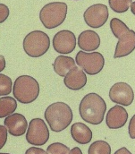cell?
<instances>
[{"label": "cell", "instance_id": "obj_1", "mask_svg": "<svg viewBox=\"0 0 135 154\" xmlns=\"http://www.w3.org/2000/svg\"><path fill=\"white\" fill-rule=\"evenodd\" d=\"M110 29L118 42L115 47L114 57L119 58L130 55L135 49V32L118 18H113L110 21Z\"/></svg>", "mask_w": 135, "mask_h": 154}, {"label": "cell", "instance_id": "obj_2", "mask_svg": "<svg viewBox=\"0 0 135 154\" xmlns=\"http://www.w3.org/2000/svg\"><path fill=\"white\" fill-rule=\"evenodd\" d=\"M106 111L105 100L99 94L93 92L84 96L79 106V112L82 120L95 125L101 124Z\"/></svg>", "mask_w": 135, "mask_h": 154}, {"label": "cell", "instance_id": "obj_3", "mask_svg": "<svg viewBox=\"0 0 135 154\" xmlns=\"http://www.w3.org/2000/svg\"><path fill=\"white\" fill-rule=\"evenodd\" d=\"M45 119L53 132L59 133L66 129L72 121V111L65 102H55L45 111Z\"/></svg>", "mask_w": 135, "mask_h": 154}, {"label": "cell", "instance_id": "obj_4", "mask_svg": "<svg viewBox=\"0 0 135 154\" xmlns=\"http://www.w3.org/2000/svg\"><path fill=\"white\" fill-rule=\"evenodd\" d=\"M13 94L14 99L22 104L32 103L38 97L39 84L33 77L21 75L14 81Z\"/></svg>", "mask_w": 135, "mask_h": 154}, {"label": "cell", "instance_id": "obj_5", "mask_svg": "<svg viewBox=\"0 0 135 154\" xmlns=\"http://www.w3.org/2000/svg\"><path fill=\"white\" fill-rule=\"evenodd\" d=\"M67 15V5L64 2H51L44 5L39 12V20L47 29L60 26Z\"/></svg>", "mask_w": 135, "mask_h": 154}, {"label": "cell", "instance_id": "obj_6", "mask_svg": "<svg viewBox=\"0 0 135 154\" xmlns=\"http://www.w3.org/2000/svg\"><path fill=\"white\" fill-rule=\"evenodd\" d=\"M23 50L31 57L45 55L50 48V38L42 31H33L23 39Z\"/></svg>", "mask_w": 135, "mask_h": 154}, {"label": "cell", "instance_id": "obj_7", "mask_svg": "<svg viewBox=\"0 0 135 154\" xmlns=\"http://www.w3.org/2000/svg\"><path fill=\"white\" fill-rule=\"evenodd\" d=\"M75 62L86 74L95 75L101 72L105 66V58L100 52L79 51L76 55Z\"/></svg>", "mask_w": 135, "mask_h": 154}, {"label": "cell", "instance_id": "obj_8", "mask_svg": "<svg viewBox=\"0 0 135 154\" xmlns=\"http://www.w3.org/2000/svg\"><path fill=\"white\" fill-rule=\"evenodd\" d=\"M49 139V130L41 118H33L31 120L27 134L26 141L35 146L44 145Z\"/></svg>", "mask_w": 135, "mask_h": 154}, {"label": "cell", "instance_id": "obj_9", "mask_svg": "<svg viewBox=\"0 0 135 154\" xmlns=\"http://www.w3.org/2000/svg\"><path fill=\"white\" fill-rule=\"evenodd\" d=\"M108 16V8L104 4H95L91 5L83 14V18L86 24L93 29L102 27L106 23Z\"/></svg>", "mask_w": 135, "mask_h": 154}, {"label": "cell", "instance_id": "obj_10", "mask_svg": "<svg viewBox=\"0 0 135 154\" xmlns=\"http://www.w3.org/2000/svg\"><path fill=\"white\" fill-rule=\"evenodd\" d=\"M110 100L121 106H130L134 100V92L126 82H117L109 91Z\"/></svg>", "mask_w": 135, "mask_h": 154}, {"label": "cell", "instance_id": "obj_11", "mask_svg": "<svg viewBox=\"0 0 135 154\" xmlns=\"http://www.w3.org/2000/svg\"><path fill=\"white\" fill-rule=\"evenodd\" d=\"M54 49L63 55L72 53L76 47V38L72 32L68 30H63L58 32L53 38Z\"/></svg>", "mask_w": 135, "mask_h": 154}, {"label": "cell", "instance_id": "obj_12", "mask_svg": "<svg viewBox=\"0 0 135 154\" xmlns=\"http://www.w3.org/2000/svg\"><path fill=\"white\" fill-rule=\"evenodd\" d=\"M4 125L8 133L15 137L22 136L28 128V122L25 116L19 113H14L5 117Z\"/></svg>", "mask_w": 135, "mask_h": 154}, {"label": "cell", "instance_id": "obj_13", "mask_svg": "<svg viewBox=\"0 0 135 154\" xmlns=\"http://www.w3.org/2000/svg\"><path fill=\"white\" fill-rule=\"evenodd\" d=\"M128 120V113L122 106H115L111 108L106 117V123L110 129H119L123 127Z\"/></svg>", "mask_w": 135, "mask_h": 154}, {"label": "cell", "instance_id": "obj_14", "mask_svg": "<svg viewBox=\"0 0 135 154\" xmlns=\"http://www.w3.org/2000/svg\"><path fill=\"white\" fill-rule=\"evenodd\" d=\"M64 83L72 91H79L87 83V76L85 72L79 66L71 70L64 78Z\"/></svg>", "mask_w": 135, "mask_h": 154}, {"label": "cell", "instance_id": "obj_15", "mask_svg": "<svg viewBox=\"0 0 135 154\" xmlns=\"http://www.w3.org/2000/svg\"><path fill=\"white\" fill-rule=\"evenodd\" d=\"M78 46L82 51L91 52L98 49L100 46V37L91 30L82 32L78 37Z\"/></svg>", "mask_w": 135, "mask_h": 154}, {"label": "cell", "instance_id": "obj_16", "mask_svg": "<svg viewBox=\"0 0 135 154\" xmlns=\"http://www.w3.org/2000/svg\"><path fill=\"white\" fill-rule=\"evenodd\" d=\"M72 139L80 144H87L91 142L92 131L83 123H74L71 127Z\"/></svg>", "mask_w": 135, "mask_h": 154}, {"label": "cell", "instance_id": "obj_17", "mask_svg": "<svg viewBox=\"0 0 135 154\" xmlns=\"http://www.w3.org/2000/svg\"><path fill=\"white\" fill-rule=\"evenodd\" d=\"M75 67L76 62L73 58L67 56H58L53 63L55 73L61 77H66L68 73Z\"/></svg>", "mask_w": 135, "mask_h": 154}, {"label": "cell", "instance_id": "obj_18", "mask_svg": "<svg viewBox=\"0 0 135 154\" xmlns=\"http://www.w3.org/2000/svg\"><path fill=\"white\" fill-rule=\"evenodd\" d=\"M17 109V101L12 97L0 98V118L6 117L15 112Z\"/></svg>", "mask_w": 135, "mask_h": 154}, {"label": "cell", "instance_id": "obj_19", "mask_svg": "<svg viewBox=\"0 0 135 154\" xmlns=\"http://www.w3.org/2000/svg\"><path fill=\"white\" fill-rule=\"evenodd\" d=\"M88 154H111V147L105 141H96L91 144Z\"/></svg>", "mask_w": 135, "mask_h": 154}, {"label": "cell", "instance_id": "obj_20", "mask_svg": "<svg viewBox=\"0 0 135 154\" xmlns=\"http://www.w3.org/2000/svg\"><path fill=\"white\" fill-rule=\"evenodd\" d=\"M133 0H108L110 8L117 14H123L129 10Z\"/></svg>", "mask_w": 135, "mask_h": 154}, {"label": "cell", "instance_id": "obj_21", "mask_svg": "<svg viewBox=\"0 0 135 154\" xmlns=\"http://www.w3.org/2000/svg\"><path fill=\"white\" fill-rule=\"evenodd\" d=\"M13 82L9 76L0 74V96H5L12 91Z\"/></svg>", "mask_w": 135, "mask_h": 154}, {"label": "cell", "instance_id": "obj_22", "mask_svg": "<svg viewBox=\"0 0 135 154\" xmlns=\"http://www.w3.org/2000/svg\"><path fill=\"white\" fill-rule=\"evenodd\" d=\"M70 149L66 145L61 143H51L47 148V153L48 154H69Z\"/></svg>", "mask_w": 135, "mask_h": 154}, {"label": "cell", "instance_id": "obj_23", "mask_svg": "<svg viewBox=\"0 0 135 154\" xmlns=\"http://www.w3.org/2000/svg\"><path fill=\"white\" fill-rule=\"evenodd\" d=\"M10 11L7 5L5 4H0V23H3L5 22L9 16Z\"/></svg>", "mask_w": 135, "mask_h": 154}, {"label": "cell", "instance_id": "obj_24", "mask_svg": "<svg viewBox=\"0 0 135 154\" xmlns=\"http://www.w3.org/2000/svg\"><path fill=\"white\" fill-rule=\"evenodd\" d=\"M7 142V129L5 126L0 125V150L5 145Z\"/></svg>", "mask_w": 135, "mask_h": 154}, {"label": "cell", "instance_id": "obj_25", "mask_svg": "<svg viewBox=\"0 0 135 154\" xmlns=\"http://www.w3.org/2000/svg\"><path fill=\"white\" fill-rule=\"evenodd\" d=\"M129 135L132 139H135V115L131 118L129 122V127H128Z\"/></svg>", "mask_w": 135, "mask_h": 154}, {"label": "cell", "instance_id": "obj_26", "mask_svg": "<svg viewBox=\"0 0 135 154\" xmlns=\"http://www.w3.org/2000/svg\"><path fill=\"white\" fill-rule=\"evenodd\" d=\"M25 154H48L47 152H45L43 149L40 148H37V147H31L29 148L26 152Z\"/></svg>", "mask_w": 135, "mask_h": 154}, {"label": "cell", "instance_id": "obj_27", "mask_svg": "<svg viewBox=\"0 0 135 154\" xmlns=\"http://www.w3.org/2000/svg\"><path fill=\"white\" fill-rule=\"evenodd\" d=\"M5 65H6V63H5V57L2 56V55H0V73H1L3 70H5Z\"/></svg>", "mask_w": 135, "mask_h": 154}, {"label": "cell", "instance_id": "obj_28", "mask_svg": "<svg viewBox=\"0 0 135 154\" xmlns=\"http://www.w3.org/2000/svg\"><path fill=\"white\" fill-rule=\"evenodd\" d=\"M114 154H132V152H130L129 150L126 149L125 147H122L121 149L117 150Z\"/></svg>", "mask_w": 135, "mask_h": 154}, {"label": "cell", "instance_id": "obj_29", "mask_svg": "<svg viewBox=\"0 0 135 154\" xmlns=\"http://www.w3.org/2000/svg\"><path fill=\"white\" fill-rule=\"evenodd\" d=\"M69 154H82V152L79 147H74L73 149H72L70 151Z\"/></svg>", "mask_w": 135, "mask_h": 154}, {"label": "cell", "instance_id": "obj_30", "mask_svg": "<svg viewBox=\"0 0 135 154\" xmlns=\"http://www.w3.org/2000/svg\"><path fill=\"white\" fill-rule=\"evenodd\" d=\"M131 11L135 15V2H133L132 5H131Z\"/></svg>", "mask_w": 135, "mask_h": 154}, {"label": "cell", "instance_id": "obj_31", "mask_svg": "<svg viewBox=\"0 0 135 154\" xmlns=\"http://www.w3.org/2000/svg\"><path fill=\"white\" fill-rule=\"evenodd\" d=\"M0 154H11V153H4V152H0Z\"/></svg>", "mask_w": 135, "mask_h": 154}]
</instances>
